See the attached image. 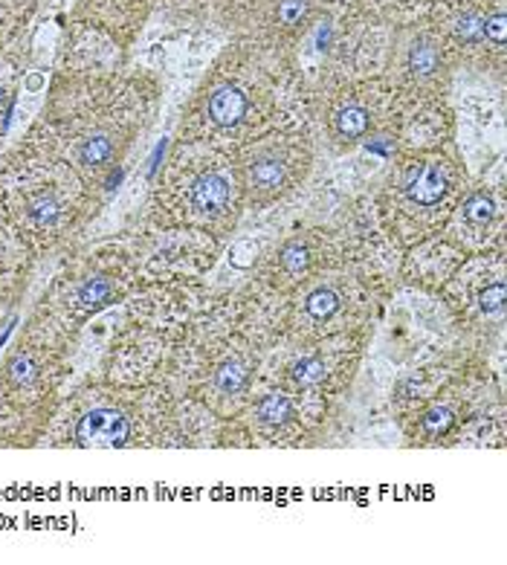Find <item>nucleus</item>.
Here are the masks:
<instances>
[{"label":"nucleus","instance_id":"obj_1","mask_svg":"<svg viewBox=\"0 0 507 565\" xmlns=\"http://www.w3.org/2000/svg\"><path fill=\"white\" fill-rule=\"evenodd\" d=\"M82 446H122L128 441V420L116 409H93L75 430Z\"/></svg>","mask_w":507,"mask_h":565},{"label":"nucleus","instance_id":"obj_2","mask_svg":"<svg viewBox=\"0 0 507 565\" xmlns=\"http://www.w3.org/2000/svg\"><path fill=\"white\" fill-rule=\"evenodd\" d=\"M446 191V180L443 174L435 168V166H420L418 171H412V177L406 183V194L409 200H415L420 206H432L443 198Z\"/></svg>","mask_w":507,"mask_h":565},{"label":"nucleus","instance_id":"obj_3","mask_svg":"<svg viewBox=\"0 0 507 565\" xmlns=\"http://www.w3.org/2000/svg\"><path fill=\"white\" fill-rule=\"evenodd\" d=\"M244 110H247V99H244V93L235 90V87H221L209 99V116L223 128L238 125Z\"/></svg>","mask_w":507,"mask_h":565},{"label":"nucleus","instance_id":"obj_4","mask_svg":"<svg viewBox=\"0 0 507 565\" xmlns=\"http://www.w3.org/2000/svg\"><path fill=\"white\" fill-rule=\"evenodd\" d=\"M229 198V183L221 174H203L191 189V203L200 212H218Z\"/></svg>","mask_w":507,"mask_h":565},{"label":"nucleus","instance_id":"obj_5","mask_svg":"<svg viewBox=\"0 0 507 565\" xmlns=\"http://www.w3.org/2000/svg\"><path fill=\"white\" fill-rule=\"evenodd\" d=\"M256 415H258L264 423H270V426L284 423V420L290 418V400H287L284 395H267V397L256 406Z\"/></svg>","mask_w":507,"mask_h":565},{"label":"nucleus","instance_id":"obj_6","mask_svg":"<svg viewBox=\"0 0 507 565\" xmlns=\"http://www.w3.org/2000/svg\"><path fill=\"white\" fill-rule=\"evenodd\" d=\"M214 380H218V388H221V392H226V395H235V392H241L244 383H247V372H244V365H241V362H235V360H226V362L218 368V374H214Z\"/></svg>","mask_w":507,"mask_h":565},{"label":"nucleus","instance_id":"obj_7","mask_svg":"<svg viewBox=\"0 0 507 565\" xmlns=\"http://www.w3.org/2000/svg\"><path fill=\"white\" fill-rule=\"evenodd\" d=\"M307 314L314 316V319H325V316H330L334 310L339 307V299H337V293L334 290H325V287H319V290H314V293L307 296Z\"/></svg>","mask_w":507,"mask_h":565},{"label":"nucleus","instance_id":"obj_8","mask_svg":"<svg viewBox=\"0 0 507 565\" xmlns=\"http://www.w3.org/2000/svg\"><path fill=\"white\" fill-rule=\"evenodd\" d=\"M464 215H466V221H470V223L484 226V223L493 221L496 206H493V200L487 198V194H473V198L464 203Z\"/></svg>","mask_w":507,"mask_h":565},{"label":"nucleus","instance_id":"obj_9","mask_svg":"<svg viewBox=\"0 0 507 565\" xmlns=\"http://www.w3.org/2000/svg\"><path fill=\"white\" fill-rule=\"evenodd\" d=\"M337 128L342 136H362L368 128V113L362 108H345L337 116Z\"/></svg>","mask_w":507,"mask_h":565},{"label":"nucleus","instance_id":"obj_10","mask_svg":"<svg viewBox=\"0 0 507 565\" xmlns=\"http://www.w3.org/2000/svg\"><path fill=\"white\" fill-rule=\"evenodd\" d=\"M281 177H284V168H281L279 160H261V163L252 166V183L261 186V189L279 186Z\"/></svg>","mask_w":507,"mask_h":565},{"label":"nucleus","instance_id":"obj_11","mask_svg":"<svg viewBox=\"0 0 507 565\" xmlns=\"http://www.w3.org/2000/svg\"><path fill=\"white\" fill-rule=\"evenodd\" d=\"M113 154V145H110V140L108 136H90V140L82 145V160L84 163H105L108 157Z\"/></svg>","mask_w":507,"mask_h":565},{"label":"nucleus","instance_id":"obj_12","mask_svg":"<svg viewBox=\"0 0 507 565\" xmlns=\"http://www.w3.org/2000/svg\"><path fill=\"white\" fill-rule=\"evenodd\" d=\"M293 380L302 386H316L325 380V365L319 360H302L293 365Z\"/></svg>","mask_w":507,"mask_h":565},{"label":"nucleus","instance_id":"obj_13","mask_svg":"<svg viewBox=\"0 0 507 565\" xmlns=\"http://www.w3.org/2000/svg\"><path fill=\"white\" fill-rule=\"evenodd\" d=\"M409 64H412L415 73H432L438 67V52L429 47V44H418L412 50V58H409Z\"/></svg>","mask_w":507,"mask_h":565},{"label":"nucleus","instance_id":"obj_14","mask_svg":"<svg viewBox=\"0 0 507 565\" xmlns=\"http://www.w3.org/2000/svg\"><path fill=\"white\" fill-rule=\"evenodd\" d=\"M307 249L302 247V244H287L284 249H281V264H284V270H290V272H302L304 267H307Z\"/></svg>","mask_w":507,"mask_h":565},{"label":"nucleus","instance_id":"obj_15","mask_svg":"<svg viewBox=\"0 0 507 565\" xmlns=\"http://www.w3.org/2000/svg\"><path fill=\"white\" fill-rule=\"evenodd\" d=\"M423 426H426V432H432V435H441V432H446L453 426V412L450 409H432V412H426V418H423Z\"/></svg>","mask_w":507,"mask_h":565},{"label":"nucleus","instance_id":"obj_16","mask_svg":"<svg viewBox=\"0 0 507 565\" xmlns=\"http://www.w3.org/2000/svg\"><path fill=\"white\" fill-rule=\"evenodd\" d=\"M29 215H32L35 223H52V221L58 218V203L44 194V198H38V200L29 206Z\"/></svg>","mask_w":507,"mask_h":565},{"label":"nucleus","instance_id":"obj_17","mask_svg":"<svg viewBox=\"0 0 507 565\" xmlns=\"http://www.w3.org/2000/svg\"><path fill=\"white\" fill-rule=\"evenodd\" d=\"M478 304H481L484 314H499L504 307V284H490L487 290H481Z\"/></svg>","mask_w":507,"mask_h":565},{"label":"nucleus","instance_id":"obj_18","mask_svg":"<svg viewBox=\"0 0 507 565\" xmlns=\"http://www.w3.org/2000/svg\"><path fill=\"white\" fill-rule=\"evenodd\" d=\"M108 293H110V284L105 279H93V281H87L82 287L79 299H82V304H99V302L108 299Z\"/></svg>","mask_w":507,"mask_h":565},{"label":"nucleus","instance_id":"obj_19","mask_svg":"<svg viewBox=\"0 0 507 565\" xmlns=\"http://www.w3.org/2000/svg\"><path fill=\"white\" fill-rule=\"evenodd\" d=\"M481 32H487V38H490V41L504 44V41H507V17H504V15L490 17V21L481 27Z\"/></svg>","mask_w":507,"mask_h":565},{"label":"nucleus","instance_id":"obj_20","mask_svg":"<svg viewBox=\"0 0 507 565\" xmlns=\"http://www.w3.org/2000/svg\"><path fill=\"white\" fill-rule=\"evenodd\" d=\"M304 0H281V6H279V17L284 24H296L299 17L304 15Z\"/></svg>","mask_w":507,"mask_h":565},{"label":"nucleus","instance_id":"obj_21","mask_svg":"<svg viewBox=\"0 0 507 565\" xmlns=\"http://www.w3.org/2000/svg\"><path fill=\"white\" fill-rule=\"evenodd\" d=\"M9 372H12V380H15V383H24V380L32 377V362H29L27 357H17V360L9 365Z\"/></svg>","mask_w":507,"mask_h":565},{"label":"nucleus","instance_id":"obj_22","mask_svg":"<svg viewBox=\"0 0 507 565\" xmlns=\"http://www.w3.org/2000/svg\"><path fill=\"white\" fill-rule=\"evenodd\" d=\"M481 27H484V24H478L476 17H466V21H461V27H458V35H461V38H476V35L481 32Z\"/></svg>","mask_w":507,"mask_h":565},{"label":"nucleus","instance_id":"obj_23","mask_svg":"<svg viewBox=\"0 0 507 565\" xmlns=\"http://www.w3.org/2000/svg\"><path fill=\"white\" fill-rule=\"evenodd\" d=\"M328 27H319V32H316V44H319V50H325V44H328Z\"/></svg>","mask_w":507,"mask_h":565},{"label":"nucleus","instance_id":"obj_24","mask_svg":"<svg viewBox=\"0 0 507 565\" xmlns=\"http://www.w3.org/2000/svg\"><path fill=\"white\" fill-rule=\"evenodd\" d=\"M119 180H122V171L110 174V180H108V189H116V186H119Z\"/></svg>","mask_w":507,"mask_h":565},{"label":"nucleus","instance_id":"obj_25","mask_svg":"<svg viewBox=\"0 0 507 565\" xmlns=\"http://www.w3.org/2000/svg\"><path fill=\"white\" fill-rule=\"evenodd\" d=\"M368 148L377 151V154H385V151H388V145H385V142H368Z\"/></svg>","mask_w":507,"mask_h":565},{"label":"nucleus","instance_id":"obj_26","mask_svg":"<svg viewBox=\"0 0 507 565\" xmlns=\"http://www.w3.org/2000/svg\"><path fill=\"white\" fill-rule=\"evenodd\" d=\"M0 102H3V87H0Z\"/></svg>","mask_w":507,"mask_h":565}]
</instances>
